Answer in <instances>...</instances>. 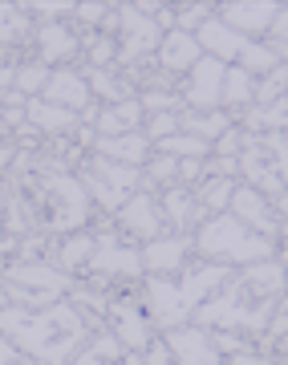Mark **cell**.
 Returning <instances> with one entry per match:
<instances>
[{
    "label": "cell",
    "mask_w": 288,
    "mask_h": 365,
    "mask_svg": "<svg viewBox=\"0 0 288 365\" xmlns=\"http://www.w3.org/2000/svg\"><path fill=\"white\" fill-rule=\"evenodd\" d=\"M248 143H252V134L244 130V126H232V130L220 138V143L211 146V155H220V158H240Z\"/></svg>",
    "instance_id": "38"
},
{
    "label": "cell",
    "mask_w": 288,
    "mask_h": 365,
    "mask_svg": "<svg viewBox=\"0 0 288 365\" xmlns=\"http://www.w3.org/2000/svg\"><path fill=\"white\" fill-rule=\"evenodd\" d=\"M158 146V155H170V158H211V143H203V138H195V134H170V138H163Z\"/></svg>",
    "instance_id": "32"
},
{
    "label": "cell",
    "mask_w": 288,
    "mask_h": 365,
    "mask_svg": "<svg viewBox=\"0 0 288 365\" xmlns=\"http://www.w3.org/2000/svg\"><path fill=\"white\" fill-rule=\"evenodd\" d=\"M138 106H143L146 114H183L187 110L183 98L175 90H143L138 93Z\"/></svg>",
    "instance_id": "36"
},
{
    "label": "cell",
    "mask_w": 288,
    "mask_h": 365,
    "mask_svg": "<svg viewBox=\"0 0 288 365\" xmlns=\"http://www.w3.org/2000/svg\"><path fill=\"white\" fill-rule=\"evenodd\" d=\"M232 280V268L227 264H191L179 276H146L143 288V309L150 317L155 329H183L195 321L199 304L207 297H215L223 284Z\"/></svg>",
    "instance_id": "4"
},
{
    "label": "cell",
    "mask_w": 288,
    "mask_h": 365,
    "mask_svg": "<svg viewBox=\"0 0 288 365\" xmlns=\"http://www.w3.org/2000/svg\"><path fill=\"white\" fill-rule=\"evenodd\" d=\"M45 102L53 106H66V110H73V114H81L86 106H90V81H86V73L73 66H61V69H53L49 81H45V93H41Z\"/></svg>",
    "instance_id": "18"
},
{
    "label": "cell",
    "mask_w": 288,
    "mask_h": 365,
    "mask_svg": "<svg viewBox=\"0 0 288 365\" xmlns=\"http://www.w3.org/2000/svg\"><path fill=\"white\" fill-rule=\"evenodd\" d=\"M236 66L244 69V73H252V78H264V73H272V69L284 66V61H280V53H276L268 41H248Z\"/></svg>",
    "instance_id": "31"
},
{
    "label": "cell",
    "mask_w": 288,
    "mask_h": 365,
    "mask_svg": "<svg viewBox=\"0 0 288 365\" xmlns=\"http://www.w3.org/2000/svg\"><path fill=\"white\" fill-rule=\"evenodd\" d=\"M21 203H25L33 227L41 232H78L90 220L93 199L81 187L78 170H69L66 163H45L37 175H21Z\"/></svg>",
    "instance_id": "3"
},
{
    "label": "cell",
    "mask_w": 288,
    "mask_h": 365,
    "mask_svg": "<svg viewBox=\"0 0 288 365\" xmlns=\"http://www.w3.org/2000/svg\"><path fill=\"white\" fill-rule=\"evenodd\" d=\"M106 329L118 337L122 349H134V353H143L146 345L155 341V325H150V317H146L143 300L114 297L106 304Z\"/></svg>",
    "instance_id": "10"
},
{
    "label": "cell",
    "mask_w": 288,
    "mask_h": 365,
    "mask_svg": "<svg viewBox=\"0 0 288 365\" xmlns=\"http://www.w3.org/2000/svg\"><path fill=\"white\" fill-rule=\"evenodd\" d=\"M143 134L150 138V146L163 143V138H170V134H179V114H146Z\"/></svg>",
    "instance_id": "37"
},
{
    "label": "cell",
    "mask_w": 288,
    "mask_h": 365,
    "mask_svg": "<svg viewBox=\"0 0 288 365\" xmlns=\"http://www.w3.org/2000/svg\"><path fill=\"white\" fill-rule=\"evenodd\" d=\"M256 106V78L240 66H227L223 73V110H252Z\"/></svg>",
    "instance_id": "26"
},
{
    "label": "cell",
    "mask_w": 288,
    "mask_h": 365,
    "mask_svg": "<svg viewBox=\"0 0 288 365\" xmlns=\"http://www.w3.org/2000/svg\"><path fill=\"white\" fill-rule=\"evenodd\" d=\"M284 66H288V61H284Z\"/></svg>",
    "instance_id": "49"
},
{
    "label": "cell",
    "mask_w": 288,
    "mask_h": 365,
    "mask_svg": "<svg viewBox=\"0 0 288 365\" xmlns=\"http://www.w3.org/2000/svg\"><path fill=\"white\" fill-rule=\"evenodd\" d=\"M195 252L207 264H260V260H276V240L252 232L244 220H236L232 211L211 215L207 223L195 227Z\"/></svg>",
    "instance_id": "5"
},
{
    "label": "cell",
    "mask_w": 288,
    "mask_h": 365,
    "mask_svg": "<svg viewBox=\"0 0 288 365\" xmlns=\"http://www.w3.org/2000/svg\"><path fill=\"white\" fill-rule=\"evenodd\" d=\"M203 57V49H199L195 33H183V29H170V33H163V41H158L155 49V66L163 69V73H191L195 69V61Z\"/></svg>",
    "instance_id": "17"
},
{
    "label": "cell",
    "mask_w": 288,
    "mask_h": 365,
    "mask_svg": "<svg viewBox=\"0 0 288 365\" xmlns=\"http://www.w3.org/2000/svg\"><path fill=\"white\" fill-rule=\"evenodd\" d=\"M288 288L284 264L260 260L244 264L240 272H232V280L199 304L195 325L207 333H244V337H264V329L272 321V313L280 309V297Z\"/></svg>",
    "instance_id": "1"
},
{
    "label": "cell",
    "mask_w": 288,
    "mask_h": 365,
    "mask_svg": "<svg viewBox=\"0 0 288 365\" xmlns=\"http://www.w3.org/2000/svg\"><path fill=\"white\" fill-rule=\"evenodd\" d=\"M150 138L143 130H126L118 138H93V155L110 158V163H122V167H138L143 170L150 163Z\"/></svg>",
    "instance_id": "21"
},
{
    "label": "cell",
    "mask_w": 288,
    "mask_h": 365,
    "mask_svg": "<svg viewBox=\"0 0 288 365\" xmlns=\"http://www.w3.org/2000/svg\"><path fill=\"white\" fill-rule=\"evenodd\" d=\"M122 345H118V337L106 329V333H98V337H90L86 345H81L78 353H73V361L69 365H122Z\"/></svg>",
    "instance_id": "25"
},
{
    "label": "cell",
    "mask_w": 288,
    "mask_h": 365,
    "mask_svg": "<svg viewBox=\"0 0 288 365\" xmlns=\"http://www.w3.org/2000/svg\"><path fill=\"white\" fill-rule=\"evenodd\" d=\"M158 41H163V29L143 16L134 4H118V66H143L146 57H155Z\"/></svg>",
    "instance_id": "8"
},
{
    "label": "cell",
    "mask_w": 288,
    "mask_h": 365,
    "mask_svg": "<svg viewBox=\"0 0 288 365\" xmlns=\"http://www.w3.org/2000/svg\"><path fill=\"white\" fill-rule=\"evenodd\" d=\"M211 341H215V349L220 353H227V357H232V353H244V349H252V341L248 337H240V333H211Z\"/></svg>",
    "instance_id": "44"
},
{
    "label": "cell",
    "mask_w": 288,
    "mask_h": 365,
    "mask_svg": "<svg viewBox=\"0 0 288 365\" xmlns=\"http://www.w3.org/2000/svg\"><path fill=\"white\" fill-rule=\"evenodd\" d=\"M207 16H215V4H183L179 13H175V29H183V33H195Z\"/></svg>",
    "instance_id": "41"
},
{
    "label": "cell",
    "mask_w": 288,
    "mask_h": 365,
    "mask_svg": "<svg viewBox=\"0 0 288 365\" xmlns=\"http://www.w3.org/2000/svg\"><path fill=\"white\" fill-rule=\"evenodd\" d=\"M114 114H118V122L126 126V130H143V122H146V110L138 106V93L134 98H126V102H118V106H110Z\"/></svg>",
    "instance_id": "42"
},
{
    "label": "cell",
    "mask_w": 288,
    "mask_h": 365,
    "mask_svg": "<svg viewBox=\"0 0 288 365\" xmlns=\"http://www.w3.org/2000/svg\"><path fill=\"white\" fill-rule=\"evenodd\" d=\"M81 41L73 29H66V21H49V25H37V61H45V66H69L73 57H78Z\"/></svg>",
    "instance_id": "20"
},
{
    "label": "cell",
    "mask_w": 288,
    "mask_h": 365,
    "mask_svg": "<svg viewBox=\"0 0 288 365\" xmlns=\"http://www.w3.org/2000/svg\"><path fill=\"white\" fill-rule=\"evenodd\" d=\"M73 13H78V21H86V25H102L106 16L114 13V4H102V0H98V4H93V0H81Z\"/></svg>",
    "instance_id": "43"
},
{
    "label": "cell",
    "mask_w": 288,
    "mask_h": 365,
    "mask_svg": "<svg viewBox=\"0 0 288 365\" xmlns=\"http://www.w3.org/2000/svg\"><path fill=\"white\" fill-rule=\"evenodd\" d=\"M93 240H98V235H90V232L69 235L66 244L57 248V268H61V272H86V264H90V256H93Z\"/></svg>",
    "instance_id": "30"
},
{
    "label": "cell",
    "mask_w": 288,
    "mask_h": 365,
    "mask_svg": "<svg viewBox=\"0 0 288 365\" xmlns=\"http://www.w3.org/2000/svg\"><path fill=\"white\" fill-rule=\"evenodd\" d=\"M280 98H288V66H276L272 73L256 81V106H272Z\"/></svg>",
    "instance_id": "35"
},
{
    "label": "cell",
    "mask_w": 288,
    "mask_h": 365,
    "mask_svg": "<svg viewBox=\"0 0 288 365\" xmlns=\"http://www.w3.org/2000/svg\"><path fill=\"white\" fill-rule=\"evenodd\" d=\"M179 182V158H170V155H158V158H150L143 167V187H175Z\"/></svg>",
    "instance_id": "34"
},
{
    "label": "cell",
    "mask_w": 288,
    "mask_h": 365,
    "mask_svg": "<svg viewBox=\"0 0 288 365\" xmlns=\"http://www.w3.org/2000/svg\"><path fill=\"white\" fill-rule=\"evenodd\" d=\"M86 81H90V93H98V98L110 102V106L134 98L130 78H122V73H114V69H86Z\"/></svg>",
    "instance_id": "29"
},
{
    "label": "cell",
    "mask_w": 288,
    "mask_h": 365,
    "mask_svg": "<svg viewBox=\"0 0 288 365\" xmlns=\"http://www.w3.org/2000/svg\"><path fill=\"white\" fill-rule=\"evenodd\" d=\"M195 191V203L207 215H220V211H227V203H232V191H236V179H223V175H207V179L199 182V187H191Z\"/></svg>",
    "instance_id": "28"
},
{
    "label": "cell",
    "mask_w": 288,
    "mask_h": 365,
    "mask_svg": "<svg viewBox=\"0 0 288 365\" xmlns=\"http://www.w3.org/2000/svg\"><path fill=\"white\" fill-rule=\"evenodd\" d=\"M86 272H90L93 280H138V276H146L138 248L122 244L114 232H102L93 240V256H90V264H86Z\"/></svg>",
    "instance_id": "9"
},
{
    "label": "cell",
    "mask_w": 288,
    "mask_h": 365,
    "mask_svg": "<svg viewBox=\"0 0 288 365\" xmlns=\"http://www.w3.org/2000/svg\"><path fill=\"white\" fill-rule=\"evenodd\" d=\"M223 73H227L223 61H215V57H199L195 69L183 78V90H179V98H183L187 110H199V114L223 110Z\"/></svg>",
    "instance_id": "11"
},
{
    "label": "cell",
    "mask_w": 288,
    "mask_h": 365,
    "mask_svg": "<svg viewBox=\"0 0 288 365\" xmlns=\"http://www.w3.org/2000/svg\"><path fill=\"white\" fill-rule=\"evenodd\" d=\"M143 357H146V365H170V361H175V357H170V345L163 337L150 341V345L143 349Z\"/></svg>",
    "instance_id": "45"
},
{
    "label": "cell",
    "mask_w": 288,
    "mask_h": 365,
    "mask_svg": "<svg viewBox=\"0 0 288 365\" xmlns=\"http://www.w3.org/2000/svg\"><path fill=\"white\" fill-rule=\"evenodd\" d=\"M223 365H268V361H264L256 349H244V353H232V357H227Z\"/></svg>",
    "instance_id": "46"
},
{
    "label": "cell",
    "mask_w": 288,
    "mask_h": 365,
    "mask_svg": "<svg viewBox=\"0 0 288 365\" xmlns=\"http://www.w3.org/2000/svg\"><path fill=\"white\" fill-rule=\"evenodd\" d=\"M167 345H170L175 365H223V353L215 349V341H211L207 329H199V325L170 329Z\"/></svg>",
    "instance_id": "15"
},
{
    "label": "cell",
    "mask_w": 288,
    "mask_h": 365,
    "mask_svg": "<svg viewBox=\"0 0 288 365\" xmlns=\"http://www.w3.org/2000/svg\"><path fill=\"white\" fill-rule=\"evenodd\" d=\"M25 122L33 126V130H41L45 138H66V134H73L81 126L73 110H66V106H53V102H45V98H29Z\"/></svg>",
    "instance_id": "22"
},
{
    "label": "cell",
    "mask_w": 288,
    "mask_h": 365,
    "mask_svg": "<svg viewBox=\"0 0 288 365\" xmlns=\"http://www.w3.org/2000/svg\"><path fill=\"white\" fill-rule=\"evenodd\" d=\"M0 288L9 304H21V309H49L69 292V272L53 268L45 260H13L9 268H0Z\"/></svg>",
    "instance_id": "6"
},
{
    "label": "cell",
    "mask_w": 288,
    "mask_h": 365,
    "mask_svg": "<svg viewBox=\"0 0 288 365\" xmlns=\"http://www.w3.org/2000/svg\"><path fill=\"white\" fill-rule=\"evenodd\" d=\"M179 130L195 134V138H203V143H220L223 134L232 130V114L227 110H207V114H199V110H183L179 114Z\"/></svg>",
    "instance_id": "24"
},
{
    "label": "cell",
    "mask_w": 288,
    "mask_h": 365,
    "mask_svg": "<svg viewBox=\"0 0 288 365\" xmlns=\"http://www.w3.org/2000/svg\"><path fill=\"white\" fill-rule=\"evenodd\" d=\"M215 16H220L227 29H236L240 37H264L272 33L276 16H280V4L276 0H227V4H215Z\"/></svg>",
    "instance_id": "12"
},
{
    "label": "cell",
    "mask_w": 288,
    "mask_h": 365,
    "mask_svg": "<svg viewBox=\"0 0 288 365\" xmlns=\"http://www.w3.org/2000/svg\"><path fill=\"white\" fill-rule=\"evenodd\" d=\"M0 365H21V349L9 337H0Z\"/></svg>",
    "instance_id": "47"
},
{
    "label": "cell",
    "mask_w": 288,
    "mask_h": 365,
    "mask_svg": "<svg viewBox=\"0 0 288 365\" xmlns=\"http://www.w3.org/2000/svg\"><path fill=\"white\" fill-rule=\"evenodd\" d=\"M195 41H199V49H203V57H215L223 66H236L244 45H248V37H240L236 29H227L220 16H207V21L195 29Z\"/></svg>",
    "instance_id": "19"
},
{
    "label": "cell",
    "mask_w": 288,
    "mask_h": 365,
    "mask_svg": "<svg viewBox=\"0 0 288 365\" xmlns=\"http://www.w3.org/2000/svg\"><path fill=\"white\" fill-rule=\"evenodd\" d=\"M0 337H9L21 349V357H33L41 365H69L73 353L90 341V325L81 309L69 297H61L49 309H0Z\"/></svg>",
    "instance_id": "2"
},
{
    "label": "cell",
    "mask_w": 288,
    "mask_h": 365,
    "mask_svg": "<svg viewBox=\"0 0 288 365\" xmlns=\"http://www.w3.org/2000/svg\"><path fill=\"white\" fill-rule=\"evenodd\" d=\"M284 353H288V341H284Z\"/></svg>",
    "instance_id": "48"
},
{
    "label": "cell",
    "mask_w": 288,
    "mask_h": 365,
    "mask_svg": "<svg viewBox=\"0 0 288 365\" xmlns=\"http://www.w3.org/2000/svg\"><path fill=\"white\" fill-rule=\"evenodd\" d=\"M118 223L122 232H130L134 240H158L163 235V211H158V199L150 195V191H138V195H130L126 203L118 207Z\"/></svg>",
    "instance_id": "16"
},
{
    "label": "cell",
    "mask_w": 288,
    "mask_h": 365,
    "mask_svg": "<svg viewBox=\"0 0 288 365\" xmlns=\"http://www.w3.org/2000/svg\"><path fill=\"white\" fill-rule=\"evenodd\" d=\"M227 211H232L236 220L248 223L252 232L268 235V240H276V232H280V215H276L272 199L260 195V191H256V187H248V182L232 191V203H227Z\"/></svg>",
    "instance_id": "14"
},
{
    "label": "cell",
    "mask_w": 288,
    "mask_h": 365,
    "mask_svg": "<svg viewBox=\"0 0 288 365\" xmlns=\"http://www.w3.org/2000/svg\"><path fill=\"white\" fill-rule=\"evenodd\" d=\"M49 73H53V69L45 66V61H25V66H16V73H13V90L25 93V98H41Z\"/></svg>",
    "instance_id": "33"
},
{
    "label": "cell",
    "mask_w": 288,
    "mask_h": 365,
    "mask_svg": "<svg viewBox=\"0 0 288 365\" xmlns=\"http://www.w3.org/2000/svg\"><path fill=\"white\" fill-rule=\"evenodd\" d=\"M195 191L191 187H167L163 191V199H158V211H163V223H167L175 235H191V227H199L195 223Z\"/></svg>",
    "instance_id": "23"
},
{
    "label": "cell",
    "mask_w": 288,
    "mask_h": 365,
    "mask_svg": "<svg viewBox=\"0 0 288 365\" xmlns=\"http://www.w3.org/2000/svg\"><path fill=\"white\" fill-rule=\"evenodd\" d=\"M191 252H195V235H158V240H146L138 256L146 276H175L187 268Z\"/></svg>",
    "instance_id": "13"
},
{
    "label": "cell",
    "mask_w": 288,
    "mask_h": 365,
    "mask_svg": "<svg viewBox=\"0 0 288 365\" xmlns=\"http://www.w3.org/2000/svg\"><path fill=\"white\" fill-rule=\"evenodd\" d=\"M21 9H25L29 16H33V13L45 16V25H49V21H61V16H69L78 4H73V0H33V4H21Z\"/></svg>",
    "instance_id": "40"
},
{
    "label": "cell",
    "mask_w": 288,
    "mask_h": 365,
    "mask_svg": "<svg viewBox=\"0 0 288 365\" xmlns=\"http://www.w3.org/2000/svg\"><path fill=\"white\" fill-rule=\"evenodd\" d=\"M29 33H33V16L13 0H0V49H16Z\"/></svg>",
    "instance_id": "27"
},
{
    "label": "cell",
    "mask_w": 288,
    "mask_h": 365,
    "mask_svg": "<svg viewBox=\"0 0 288 365\" xmlns=\"http://www.w3.org/2000/svg\"><path fill=\"white\" fill-rule=\"evenodd\" d=\"M90 69H110L118 57V41L114 37H90Z\"/></svg>",
    "instance_id": "39"
},
{
    "label": "cell",
    "mask_w": 288,
    "mask_h": 365,
    "mask_svg": "<svg viewBox=\"0 0 288 365\" xmlns=\"http://www.w3.org/2000/svg\"><path fill=\"white\" fill-rule=\"evenodd\" d=\"M78 179H81V187L90 191L93 203L106 207V211H114V215H118V207L126 199L143 191V170L110 163V158H102V155H93L86 167H78Z\"/></svg>",
    "instance_id": "7"
}]
</instances>
